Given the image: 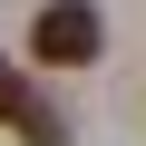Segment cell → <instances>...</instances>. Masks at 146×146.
Segmentation results:
<instances>
[{
	"mask_svg": "<svg viewBox=\"0 0 146 146\" xmlns=\"http://www.w3.org/2000/svg\"><path fill=\"white\" fill-rule=\"evenodd\" d=\"M29 49H39L49 68H88V58L107 49V20L88 10V0H49V10L29 20Z\"/></svg>",
	"mask_w": 146,
	"mask_h": 146,
	"instance_id": "obj_1",
	"label": "cell"
},
{
	"mask_svg": "<svg viewBox=\"0 0 146 146\" xmlns=\"http://www.w3.org/2000/svg\"><path fill=\"white\" fill-rule=\"evenodd\" d=\"M0 127H20L29 146H68V127H58V107L20 78V68H0Z\"/></svg>",
	"mask_w": 146,
	"mask_h": 146,
	"instance_id": "obj_2",
	"label": "cell"
}]
</instances>
